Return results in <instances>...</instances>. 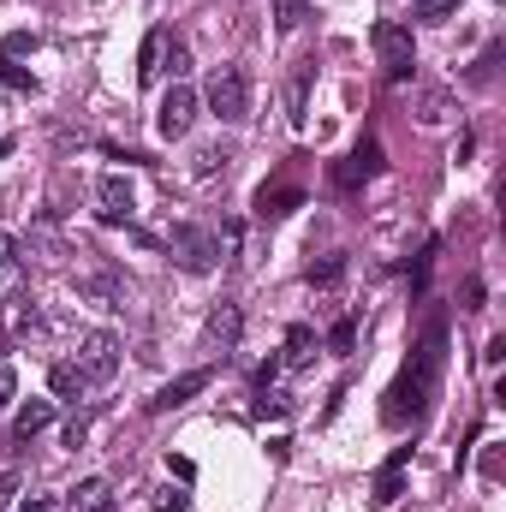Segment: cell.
Wrapping results in <instances>:
<instances>
[{
  "label": "cell",
  "mask_w": 506,
  "mask_h": 512,
  "mask_svg": "<svg viewBox=\"0 0 506 512\" xmlns=\"http://www.w3.org/2000/svg\"><path fill=\"white\" fill-rule=\"evenodd\" d=\"M441 364H447V322H429V334L417 340V352H411V364L399 370V382L387 393V405H381V417L387 423H405V417H417L429 399H435V382H441Z\"/></svg>",
  "instance_id": "1"
},
{
  "label": "cell",
  "mask_w": 506,
  "mask_h": 512,
  "mask_svg": "<svg viewBox=\"0 0 506 512\" xmlns=\"http://www.w3.org/2000/svg\"><path fill=\"white\" fill-rule=\"evenodd\" d=\"M370 42H376V54H381V72H387V84H405V78L417 72V42H411V24H399V18H381L376 30H370Z\"/></svg>",
  "instance_id": "2"
},
{
  "label": "cell",
  "mask_w": 506,
  "mask_h": 512,
  "mask_svg": "<svg viewBox=\"0 0 506 512\" xmlns=\"http://www.w3.org/2000/svg\"><path fill=\"white\" fill-rule=\"evenodd\" d=\"M203 108H209L221 126H239V120L251 114V84H245V72H239V66H215V78H209V90H203Z\"/></svg>",
  "instance_id": "3"
},
{
  "label": "cell",
  "mask_w": 506,
  "mask_h": 512,
  "mask_svg": "<svg viewBox=\"0 0 506 512\" xmlns=\"http://www.w3.org/2000/svg\"><path fill=\"white\" fill-rule=\"evenodd\" d=\"M167 251H173V262H179L185 274H209V268L221 262V239H215L209 227H197V221H179V227L167 233Z\"/></svg>",
  "instance_id": "4"
},
{
  "label": "cell",
  "mask_w": 506,
  "mask_h": 512,
  "mask_svg": "<svg viewBox=\"0 0 506 512\" xmlns=\"http://www.w3.org/2000/svg\"><path fill=\"white\" fill-rule=\"evenodd\" d=\"M197 108H203L197 90H191V84H173V90L161 96V108H155V131H161L167 143H179L185 131L197 126Z\"/></svg>",
  "instance_id": "5"
},
{
  "label": "cell",
  "mask_w": 506,
  "mask_h": 512,
  "mask_svg": "<svg viewBox=\"0 0 506 512\" xmlns=\"http://www.w3.org/2000/svg\"><path fill=\"white\" fill-rule=\"evenodd\" d=\"M84 387H102L114 370H120V340L114 334H84V346H78V364H72Z\"/></svg>",
  "instance_id": "6"
},
{
  "label": "cell",
  "mask_w": 506,
  "mask_h": 512,
  "mask_svg": "<svg viewBox=\"0 0 506 512\" xmlns=\"http://www.w3.org/2000/svg\"><path fill=\"white\" fill-rule=\"evenodd\" d=\"M239 328H245V316H239V304H221L215 316H209V328H203V352H215L221 364L239 352Z\"/></svg>",
  "instance_id": "7"
},
{
  "label": "cell",
  "mask_w": 506,
  "mask_h": 512,
  "mask_svg": "<svg viewBox=\"0 0 506 512\" xmlns=\"http://www.w3.org/2000/svg\"><path fill=\"white\" fill-rule=\"evenodd\" d=\"M131 209H137V197H131L126 173H102V179H96V215H102L108 227H120V221H131Z\"/></svg>",
  "instance_id": "8"
},
{
  "label": "cell",
  "mask_w": 506,
  "mask_h": 512,
  "mask_svg": "<svg viewBox=\"0 0 506 512\" xmlns=\"http://www.w3.org/2000/svg\"><path fill=\"white\" fill-rule=\"evenodd\" d=\"M209 382H215V370H185V376H173V382H167L161 393H155V399H149V411H155V417H161V411H179L185 399H197V393H203Z\"/></svg>",
  "instance_id": "9"
},
{
  "label": "cell",
  "mask_w": 506,
  "mask_h": 512,
  "mask_svg": "<svg viewBox=\"0 0 506 512\" xmlns=\"http://www.w3.org/2000/svg\"><path fill=\"white\" fill-rule=\"evenodd\" d=\"M376 167H381V143H376V137H364V143L352 149V161H340V173H334V179H340V185L352 191V185L376 179Z\"/></svg>",
  "instance_id": "10"
},
{
  "label": "cell",
  "mask_w": 506,
  "mask_h": 512,
  "mask_svg": "<svg viewBox=\"0 0 506 512\" xmlns=\"http://www.w3.org/2000/svg\"><path fill=\"white\" fill-rule=\"evenodd\" d=\"M78 298H90L102 310H126V286L114 274H78Z\"/></svg>",
  "instance_id": "11"
},
{
  "label": "cell",
  "mask_w": 506,
  "mask_h": 512,
  "mask_svg": "<svg viewBox=\"0 0 506 512\" xmlns=\"http://www.w3.org/2000/svg\"><path fill=\"white\" fill-rule=\"evenodd\" d=\"M66 507L72 512H114V489H108V477H84V483L66 495Z\"/></svg>",
  "instance_id": "12"
},
{
  "label": "cell",
  "mask_w": 506,
  "mask_h": 512,
  "mask_svg": "<svg viewBox=\"0 0 506 512\" xmlns=\"http://www.w3.org/2000/svg\"><path fill=\"white\" fill-rule=\"evenodd\" d=\"M310 78H316V60H298V66H292V84H286V108H292V126H304V102H310Z\"/></svg>",
  "instance_id": "13"
},
{
  "label": "cell",
  "mask_w": 506,
  "mask_h": 512,
  "mask_svg": "<svg viewBox=\"0 0 506 512\" xmlns=\"http://www.w3.org/2000/svg\"><path fill=\"white\" fill-rule=\"evenodd\" d=\"M48 423H54V405H48V399H30V405L12 417V441H30V435H42Z\"/></svg>",
  "instance_id": "14"
},
{
  "label": "cell",
  "mask_w": 506,
  "mask_h": 512,
  "mask_svg": "<svg viewBox=\"0 0 506 512\" xmlns=\"http://www.w3.org/2000/svg\"><path fill=\"white\" fill-rule=\"evenodd\" d=\"M405 459H411V447H399V453L381 465V477H376V507H387V501L399 495V471H405Z\"/></svg>",
  "instance_id": "15"
},
{
  "label": "cell",
  "mask_w": 506,
  "mask_h": 512,
  "mask_svg": "<svg viewBox=\"0 0 506 512\" xmlns=\"http://www.w3.org/2000/svg\"><path fill=\"white\" fill-rule=\"evenodd\" d=\"M227 161H233V149L209 143V149H197V155H191V173H197V179H215V173H227Z\"/></svg>",
  "instance_id": "16"
},
{
  "label": "cell",
  "mask_w": 506,
  "mask_h": 512,
  "mask_svg": "<svg viewBox=\"0 0 506 512\" xmlns=\"http://www.w3.org/2000/svg\"><path fill=\"white\" fill-rule=\"evenodd\" d=\"M310 352H316V334H310V328H292V334H286V370H304Z\"/></svg>",
  "instance_id": "17"
},
{
  "label": "cell",
  "mask_w": 506,
  "mask_h": 512,
  "mask_svg": "<svg viewBox=\"0 0 506 512\" xmlns=\"http://www.w3.org/2000/svg\"><path fill=\"white\" fill-rule=\"evenodd\" d=\"M161 48H167V30H149V42H143V66H137V78L149 84V78H161Z\"/></svg>",
  "instance_id": "18"
},
{
  "label": "cell",
  "mask_w": 506,
  "mask_h": 512,
  "mask_svg": "<svg viewBox=\"0 0 506 512\" xmlns=\"http://www.w3.org/2000/svg\"><path fill=\"white\" fill-rule=\"evenodd\" d=\"M298 203H304V197H298L292 185H274V191H262V197H256V209H262V215H286V209H298Z\"/></svg>",
  "instance_id": "19"
},
{
  "label": "cell",
  "mask_w": 506,
  "mask_h": 512,
  "mask_svg": "<svg viewBox=\"0 0 506 512\" xmlns=\"http://www.w3.org/2000/svg\"><path fill=\"white\" fill-rule=\"evenodd\" d=\"M304 280H310V286H340V280H346V256H322V262H310Z\"/></svg>",
  "instance_id": "20"
},
{
  "label": "cell",
  "mask_w": 506,
  "mask_h": 512,
  "mask_svg": "<svg viewBox=\"0 0 506 512\" xmlns=\"http://www.w3.org/2000/svg\"><path fill=\"white\" fill-rule=\"evenodd\" d=\"M161 72H173V84H185V72H191V48H185V42H167V48H161Z\"/></svg>",
  "instance_id": "21"
},
{
  "label": "cell",
  "mask_w": 506,
  "mask_h": 512,
  "mask_svg": "<svg viewBox=\"0 0 506 512\" xmlns=\"http://www.w3.org/2000/svg\"><path fill=\"white\" fill-rule=\"evenodd\" d=\"M304 18H310V0H274V24L280 30H298Z\"/></svg>",
  "instance_id": "22"
},
{
  "label": "cell",
  "mask_w": 506,
  "mask_h": 512,
  "mask_svg": "<svg viewBox=\"0 0 506 512\" xmlns=\"http://www.w3.org/2000/svg\"><path fill=\"white\" fill-rule=\"evenodd\" d=\"M48 387H54L60 399H72V393H84V376H78L72 364H54V376H48Z\"/></svg>",
  "instance_id": "23"
},
{
  "label": "cell",
  "mask_w": 506,
  "mask_h": 512,
  "mask_svg": "<svg viewBox=\"0 0 506 512\" xmlns=\"http://www.w3.org/2000/svg\"><path fill=\"white\" fill-rule=\"evenodd\" d=\"M453 12H459V0H417V18L423 24H447Z\"/></svg>",
  "instance_id": "24"
},
{
  "label": "cell",
  "mask_w": 506,
  "mask_h": 512,
  "mask_svg": "<svg viewBox=\"0 0 506 512\" xmlns=\"http://www.w3.org/2000/svg\"><path fill=\"white\" fill-rule=\"evenodd\" d=\"M441 120H447V96L429 90V96H423V126H441Z\"/></svg>",
  "instance_id": "25"
},
{
  "label": "cell",
  "mask_w": 506,
  "mask_h": 512,
  "mask_svg": "<svg viewBox=\"0 0 506 512\" xmlns=\"http://www.w3.org/2000/svg\"><path fill=\"white\" fill-rule=\"evenodd\" d=\"M12 322H18V334H42V316H36V304H30V298L12 310Z\"/></svg>",
  "instance_id": "26"
},
{
  "label": "cell",
  "mask_w": 506,
  "mask_h": 512,
  "mask_svg": "<svg viewBox=\"0 0 506 512\" xmlns=\"http://www.w3.org/2000/svg\"><path fill=\"white\" fill-rule=\"evenodd\" d=\"M0 78H6V84H12V90H30V78H24V72H18V66H12V60H6V54H0Z\"/></svg>",
  "instance_id": "27"
},
{
  "label": "cell",
  "mask_w": 506,
  "mask_h": 512,
  "mask_svg": "<svg viewBox=\"0 0 506 512\" xmlns=\"http://www.w3.org/2000/svg\"><path fill=\"white\" fill-rule=\"evenodd\" d=\"M12 262H18V239H12V233H0V268H12Z\"/></svg>",
  "instance_id": "28"
},
{
  "label": "cell",
  "mask_w": 506,
  "mask_h": 512,
  "mask_svg": "<svg viewBox=\"0 0 506 512\" xmlns=\"http://www.w3.org/2000/svg\"><path fill=\"white\" fill-rule=\"evenodd\" d=\"M12 387H18V376H12V370H6V364H0V411H6V405H12Z\"/></svg>",
  "instance_id": "29"
},
{
  "label": "cell",
  "mask_w": 506,
  "mask_h": 512,
  "mask_svg": "<svg viewBox=\"0 0 506 512\" xmlns=\"http://www.w3.org/2000/svg\"><path fill=\"white\" fill-rule=\"evenodd\" d=\"M328 340H334V352H346V346H352V322H334V334H328Z\"/></svg>",
  "instance_id": "30"
},
{
  "label": "cell",
  "mask_w": 506,
  "mask_h": 512,
  "mask_svg": "<svg viewBox=\"0 0 506 512\" xmlns=\"http://www.w3.org/2000/svg\"><path fill=\"white\" fill-rule=\"evenodd\" d=\"M18 512H54V501H48V495H24V501H18Z\"/></svg>",
  "instance_id": "31"
},
{
  "label": "cell",
  "mask_w": 506,
  "mask_h": 512,
  "mask_svg": "<svg viewBox=\"0 0 506 512\" xmlns=\"http://www.w3.org/2000/svg\"><path fill=\"white\" fill-rule=\"evenodd\" d=\"M6 495H12V477H0V501H6Z\"/></svg>",
  "instance_id": "32"
},
{
  "label": "cell",
  "mask_w": 506,
  "mask_h": 512,
  "mask_svg": "<svg viewBox=\"0 0 506 512\" xmlns=\"http://www.w3.org/2000/svg\"><path fill=\"white\" fill-rule=\"evenodd\" d=\"M6 155H12V137H0V161H6Z\"/></svg>",
  "instance_id": "33"
},
{
  "label": "cell",
  "mask_w": 506,
  "mask_h": 512,
  "mask_svg": "<svg viewBox=\"0 0 506 512\" xmlns=\"http://www.w3.org/2000/svg\"><path fill=\"white\" fill-rule=\"evenodd\" d=\"M0 340H6V328H0Z\"/></svg>",
  "instance_id": "34"
}]
</instances>
